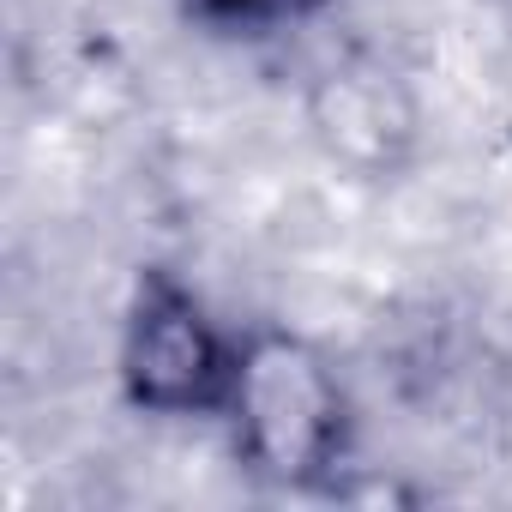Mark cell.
Here are the masks:
<instances>
[{"label":"cell","instance_id":"cell-1","mask_svg":"<svg viewBox=\"0 0 512 512\" xmlns=\"http://www.w3.org/2000/svg\"><path fill=\"white\" fill-rule=\"evenodd\" d=\"M235 440L272 482H314L344 452V392L296 338H253L235 356Z\"/></svg>","mask_w":512,"mask_h":512},{"label":"cell","instance_id":"cell-2","mask_svg":"<svg viewBox=\"0 0 512 512\" xmlns=\"http://www.w3.org/2000/svg\"><path fill=\"white\" fill-rule=\"evenodd\" d=\"M121 380L133 404L163 416L223 410L235 386V356L181 284L145 278L127 320V344H121Z\"/></svg>","mask_w":512,"mask_h":512}]
</instances>
